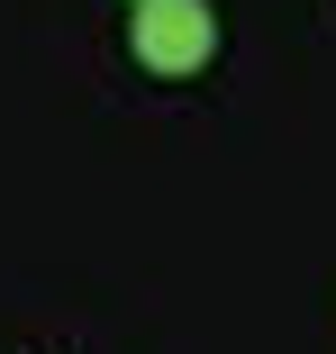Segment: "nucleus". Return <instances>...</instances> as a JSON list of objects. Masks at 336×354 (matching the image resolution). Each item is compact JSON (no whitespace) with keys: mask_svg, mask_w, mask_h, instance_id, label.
Returning <instances> with one entry per match:
<instances>
[{"mask_svg":"<svg viewBox=\"0 0 336 354\" xmlns=\"http://www.w3.org/2000/svg\"><path fill=\"white\" fill-rule=\"evenodd\" d=\"M127 46H137L146 73H200L218 55V19H209V0H137Z\"/></svg>","mask_w":336,"mask_h":354,"instance_id":"nucleus-1","label":"nucleus"}]
</instances>
